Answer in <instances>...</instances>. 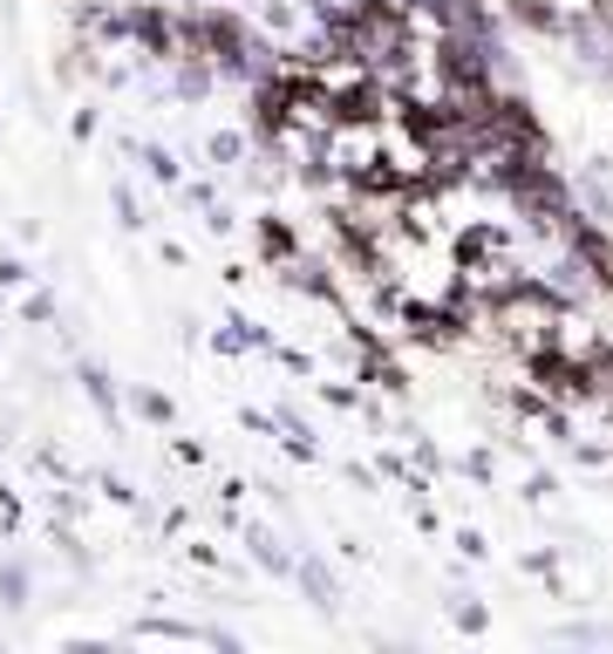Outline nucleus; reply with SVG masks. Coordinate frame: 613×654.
Returning <instances> with one entry per match:
<instances>
[]
</instances>
